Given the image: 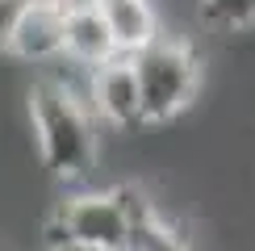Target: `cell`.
Returning <instances> with one entry per match:
<instances>
[{
	"label": "cell",
	"mask_w": 255,
	"mask_h": 251,
	"mask_svg": "<svg viewBox=\"0 0 255 251\" xmlns=\"http://www.w3.org/2000/svg\"><path fill=\"white\" fill-rule=\"evenodd\" d=\"M197 17L218 34H251L255 0H197Z\"/></svg>",
	"instance_id": "9"
},
{
	"label": "cell",
	"mask_w": 255,
	"mask_h": 251,
	"mask_svg": "<svg viewBox=\"0 0 255 251\" xmlns=\"http://www.w3.org/2000/svg\"><path fill=\"white\" fill-rule=\"evenodd\" d=\"M21 8H25V0H0V55H8V38H13Z\"/></svg>",
	"instance_id": "10"
},
{
	"label": "cell",
	"mask_w": 255,
	"mask_h": 251,
	"mask_svg": "<svg viewBox=\"0 0 255 251\" xmlns=\"http://www.w3.org/2000/svg\"><path fill=\"white\" fill-rule=\"evenodd\" d=\"M63 46H67V0H25L8 38V55L46 67L63 63Z\"/></svg>",
	"instance_id": "5"
},
{
	"label": "cell",
	"mask_w": 255,
	"mask_h": 251,
	"mask_svg": "<svg viewBox=\"0 0 255 251\" xmlns=\"http://www.w3.org/2000/svg\"><path fill=\"white\" fill-rule=\"evenodd\" d=\"M25 101L42 167L63 184H84L101 159V122L88 105V88H76L63 76H42L29 84Z\"/></svg>",
	"instance_id": "1"
},
{
	"label": "cell",
	"mask_w": 255,
	"mask_h": 251,
	"mask_svg": "<svg viewBox=\"0 0 255 251\" xmlns=\"http://www.w3.org/2000/svg\"><path fill=\"white\" fill-rule=\"evenodd\" d=\"M105 21H109L113 38H118L122 55H138L142 46H151L163 29V13H159V0H97Z\"/></svg>",
	"instance_id": "7"
},
{
	"label": "cell",
	"mask_w": 255,
	"mask_h": 251,
	"mask_svg": "<svg viewBox=\"0 0 255 251\" xmlns=\"http://www.w3.org/2000/svg\"><path fill=\"white\" fill-rule=\"evenodd\" d=\"M126 251H188V243H184V235L159 214V205L151 197H142L138 222H134V235H130V247Z\"/></svg>",
	"instance_id": "8"
},
{
	"label": "cell",
	"mask_w": 255,
	"mask_h": 251,
	"mask_svg": "<svg viewBox=\"0 0 255 251\" xmlns=\"http://www.w3.org/2000/svg\"><path fill=\"white\" fill-rule=\"evenodd\" d=\"M138 88H142V122L146 126H167L176 122L201 92L205 63L201 50L184 34H159L151 46L130 55Z\"/></svg>",
	"instance_id": "3"
},
{
	"label": "cell",
	"mask_w": 255,
	"mask_h": 251,
	"mask_svg": "<svg viewBox=\"0 0 255 251\" xmlns=\"http://www.w3.org/2000/svg\"><path fill=\"white\" fill-rule=\"evenodd\" d=\"M142 197L146 188L138 184L76 188L50 209L46 247L50 251H126Z\"/></svg>",
	"instance_id": "2"
},
{
	"label": "cell",
	"mask_w": 255,
	"mask_h": 251,
	"mask_svg": "<svg viewBox=\"0 0 255 251\" xmlns=\"http://www.w3.org/2000/svg\"><path fill=\"white\" fill-rule=\"evenodd\" d=\"M84 88H88V105L101 126H109V130H142L146 126L142 122V88H138L130 55H118L113 63L88 71Z\"/></svg>",
	"instance_id": "4"
},
{
	"label": "cell",
	"mask_w": 255,
	"mask_h": 251,
	"mask_svg": "<svg viewBox=\"0 0 255 251\" xmlns=\"http://www.w3.org/2000/svg\"><path fill=\"white\" fill-rule=\"evenodd\" d=\"M118 38H113L109 21H105L97 0H67V46H63V63L76 71H97L113 63Z\"/></svg>",
	"instance_id": "6"
}]
</instances>
